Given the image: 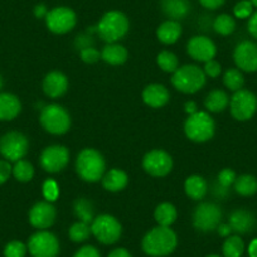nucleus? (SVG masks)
Wrapping results in <instances>:
<instances>
[{
    "instance_id": "38",
    "label": "nucleus",
    "mask_w": 257,
    "mask_h": 257,
    "mask_svg": "<svg viewBox=\"0 0 257 257\" xmlns=\"http://www.w3.org/2000/svg\"><path fill=\"white\" fill-rule=\"evenodd\" d=\"M42 193L47 202H54L59 197V187L54 179H47L42 187Z\"/></svg>"
},
{
    "instance_id": "44",
    "label": "nucleus",
    "mask_w": 257,
    "mask_h": 257,
    "mask_svg": "<svg viewBox=\"0 0 257 257\" xmlns=\"http://www.w3.org/2000/svg\"><path fill=\"white\" fill-rule=\"evenodd\" d=\"M12 170L13 167L11 165V162L6 159L0 160V184H4L11 178Z\"/></svg>"
},
{
    "instance_id": "9",
    "label": "nucleus",
    "mask_w": 257,
    "mask_h": 257,
    "mask_svg": "<svg viewBox=\"0 0 257 257\" xmlns=\"http://www.w3.org/2000/svg\"><path fill=\"white\" fill-rule=\"evenodd\" d=\"M222 221L219 206L212 202H203L196 207L193 213V226L201 232H212L218 228Z\"/></svg>"
},
{
    "instance_id": "37",
    "label": "nucleus",
    "mask_w": 257,
    "mask_h": 257,
    "mask_svg": "<svg viewBox=\"0 0 257 257\" xmlns=\"http://www.w3.org/2000/svg\"><path fill=\"white\" fill-rule=\"evenodd\" d=\"M27 244L21 241H11L6 244L3 249L4 257H26Z\"/></svg>"
},
{
    "instance_id": "1",
    "label": "nucleus",
    "mask_w": 257,
    "mask_h": 257,
    "mask_svg": "<svg viewBox=\"0 0 257 257\" xmlns=\"http://www.w3.org/2000/svg\"><path fill=\"white\" fill-rule=\"evenodd\" d=\"M178 237L170 227L158 226L150 229L142 241V248L150 257H165L174 252Z\"/></svg>"
},
{
    "instance_id": "35",
    "label": "nucleus",
    "mask_w": 257,
    "mask_h": 257,
    "mask_svg": "<svg viewBox=\"0 0 257 257\" xmlns=\"http://www.w3.org/2000/svg\"><path fill=\"white\" fill-rule=\"evenodd\" d=\"M157 63L164 72L174 73L179 68V61L174 53L169 51H163L158 54Z\"/></svg>"
},
{
    "instance_id": "14",
    "label": "nucleus",
    "mask_w": 257,
    "mask_h": 257,
    "mask_svg": "<svg viewBox=\"0 0 257 257\" xmlns=\"http://www.w3.org/2000/svg\"><path fill=\"white\" fill-rule=\"evenodd\" d=\"M70 160V152L63 145H51L42 152L41 167L48 173H58L66 168Z\"/></svg>"
},
{
    "instance_id": "22",
    "label": "nucleus",
    "mask_w": 257,
    "mask_h": 257,
    "mask_svg": "<svg viewBox=\"0 0 257 257\" xmlns=\"http://www.w3.org/2000/svg\"><path fill=\"white\" fill-rule=\"evenodd\" d=\"M160 7L163 13L172 21H180L190 12L189 0H162Z\"/></svg>"
},
{
    "instance_id": "3",
    "label": "nucleus",
    "mask_w": 257,
    "mask_h": 257,
    "mask_svg": "<svg viewBox=\"0 0 257 257\" xmlns=\"http://www.w3.org/2000/svg\"><path fill=\"white\" fill-rule=\"evenodd\" d=\"M128 19L122 12L110 11L102 16L98 24L96 26V32L100 38L107 43H116L127 34Z\"/></svg>"
},
{
    "instance_id": "4",
    "label": "nucleus",
    "mask_w": 257,
    "mask_h": 257,
    "mask_svg": "<svg viewBox=\"0 0 257 257\" xmlns=\"http://www.w3.org/2000/svg\"><path fill=\"white\" fill-rule=\"evenodd\" d=\"M207 76L202 68H199L196 64H185L183 67H179L172 77V85L175 90L179 92L196 93L201 91L206 85Z\"/></svg>"
},
{
    "instance_id": "20",
    "label": "nucleus",
    "mask_w": 257,
    "mask_h": 257,
    "mask_svg": "<svg viewBox=\"0 0 257 257\" xmlns=\"http://www.w3.org/2000/svg\"><path fill=\"white\" fill-rule=\"evenodd\" d=\"M169 91L165 86L159 85V83L148 85L143 91V101L145 105L153 108L164 107L169 102Z\"/></svg>"
},
{
    "instance_id": "15",
    "label": "nucleus",
    "mask_w": 257,
    "mask_h": 257,
    "mask_svg": "<svg viewBox=\"0 0 257 257\" xmlns=\"http://www.w3.org/2000/svg\"><path fill=\"white\" fill-rule=\"evenodd\" d=\"M237 68L244 72L257 71V44L252 41H243L237 44L233 52Z\"/></svg>"
},
{
    "instance_id": "48",
    "label": "nucleus",
    "mask_w": 257,
    "mask_h": 257,
    "mask_svg": "<svg viewBox=\"0 0 257 257\" xmlns=\"http://www.w3.org/2000/svg\"><path fill=\"white\" fill-rule=\"evenodd\" d=\"M217 231H218L219 236L226 237V238L227 237L231 236V233H232V228L229 227L228 223H221L218 226V228H217Z\"/></svg>"
},
{
    "instance_id": "24",
    "label": "nucleus",
    "mask_w": 257,
    "mask_h": 257,
    "mask_svg": "<svg viewBox=\"0 0 257 257\" xmlns=\"http://www.w3.org/2000/svg\"><path fill=\"white\" fill-rule=\"evenodd\" d=\"M182 36V26L178 21H165L157 29V37L162 43L174 44Z\"/></svg>"
},
{
    "instance_id": "46",
    "label": "nucleus",
    "mask_w": 257,
    "mask_h": 257,
    "mask_svg": "<svg viewBox=\"0 0 257 257\" xmlns=\"http://www.w3.org/2000/svg\"><path fill=\"white\" fill-rule=\"evenodd\" d=\"M226 0H199V3L202 4V7L207 9H211V11H214V9H218L219 7H222L224 4Z\"/></svg>"
},
{
    "instance_id": "47",
    "label": "nucleus",
    "mask_w": 257,
    "mask_h": 257,
    "mask_svg": "<svg viewBox=\"0 0 257 257\" xmlns=\"http://www.w3.org/2000/svg\"><path fill=\"white\" fill-rule=\"evenodd\" d=\"M248 32L253 38L257 39V12H253L248 21Z\"/></svg>"
},
{
    "instance_id": "27",
    "label": "nucleus",
    "mask_w": 257,
    "mask_h": 257,
    "mask_svg": "<svg viewBox=\"0 0 257 257\" xmlns=\"http://www.w3.org/2000/svg\"><path fill=\"white\" fill-rule=\"evenodd\" d=\"M229 105V97L224 91L213 90L207 95L204 106L209 112H222Z\"/></svg>"
},
{
    "instance_id": "28",
    "label": "nucleus",
    "mask_w": 257,
    "mask_h": 257,
    "mask_svg": "<svg viewBox=\"0 0 257 257\" xmlns=\"http://www.w3.org/2000/svg\"><path fill=\"white\" fill-rule=\"evenodd\" d=\"M177 208L172 203H168V202L159 204L154 212L155 221H157L158 226L162 227L172 226L175 222V219H177Z\"/></svg>"
},
{
    "instance_id": "26",
    "label": "nucleus",
    "mask_w": 257,
    "mask_h": 257,
    "mask_svg": "<svg viewBox=\"0 0 257 257\" xmlns=\"http://www.w3.org/2000/svg\"><path fill=\"white\" fill-rule=\"evenodd\" d=\"M127 49L118 43H107L101 52V58L111 66H120L127 61Z\"/></svg>"
},
{
    "instance_id": "36",
    "label": "nucleus",
    "mask_w": 257,
    "mask_h": 257,
    "mask_svg": "<svg viewBox=\"0 0 257 257\" xmlns=\"http://www.w3.org/2000/svg\"><path fill=\"white\" fill-rule=\"evenodd\" d=\"M91 234H92V232H91V226L82 221H78L76 222V223H73L72 226H71L70 231H68V236H70L71 241L76 242V243L85 242L86 239L90 238Z\"/></svg>"
},
{
    "instance_id": "7",
    "label": "nucleus",
    "mask_w": 257,
    "mask_h": 257,
    "mask_svg": "<svg viewBox=\"0 0 257 257\" xmlns=\"http://www.w3.org/2000/svg\"><path fill=\"white\" fill-rule=\"evenodd\" d=\"M91 232L102 244H113L121 238L122 226L113 216L101 214L95 217L91 223Z\"/></svg>"
},
{
    "instance_id": "21",
    "label": "nucleus",
    "mask_w": 257,
    "mask_h": 257,
    "mask_svg": "<svg viewBox=\"0 0 257 257\" xmlns=\"http://www.w3.org/2000/svg\"><path fill=\"white\" fill-rule=\"evenodd\" d=\"M22 103L16 95L0 92V121H12L21 113Z\"/></svg>"
},
{
    "instance_id": "18",
    "label": "nucleus",
    "mask_w": 257,
    "mask_h": 257,
    "mask_svg": "<svg viewBox=\"0 0 257 257\" xmlns=\"http://www.w3.org/2000/svg\"><path fill=\"white\" fill-rule=\"evenodd\" d=\"M68 90V78L59 71H52L44 77L43 91L48 97L58 98Z\"/></svg>"
},
{
    "instance_id": "16",
    "label": "nucleus",
    "mask_w": 257,
    "mask_h": 257,
    "mask_svg": "<svg viewBox=\"0 0 257 257\" xmlns=\"http://www.w3.org/2000/svg\"><path fill=\"white\" fill-rule=\"evenodd\" d=\"M57 211L51 202H38L31 208L28 214L29 223L37 229H47L53 226Z\"/></svg>"
},
{
    "instance_id": "42",
    "label": "nucleus",
    "mask_w": 257,
    "mask_h": 257,
    "mask_svg": "<svg viewBox=\"0 0 257 257\" xmlns=\"http://www.w3.org/2000/svg\"><path fill=\"white\" fill-rule=\"evenodd\" d=\"M203 71H204V73H206V76H208V77L217 78L219 75H221L222 67L218 62L214 61V59H211V61H208L204 63Z\"/></svg>"
},
{
    "instance_id": "51",
    "label": "nucleus",
    "mask_w": 257,
    "mask_h": 257,
    "mask_svg": "<svg viewBox=\"0 0 257 257\" xmlns=\"http://www.w3.org/2000/svg\"><path fill=\"white\" fill-rule=\"evenodd\" d=\"M248 256L249 257H257V238L252 239L251 243H249Z\"/></svg>"
},
{
    "instance_id": "39",
    "label": "nucleus",
    "mask_w": 257,
    "mask_h": 257,
    "mask_svg": "<svg viewBox=\"0 0 257 257\" xmlns=\"http://www.w3.org/2000/svg\"><path fill=\"white\" fill-rule=\"evenodd\" d=\"M233 13L239 19L249 18L253 14V4L251 3V0H241L234 6Z\"/></svg>"
},
{
    "instance_id": "53",
    "label": "nucleus",
    "mask_w": 257,
    "mask_h": 257,
    "mask_svg": "<svg viewBox=\"0 0 257 257\" xmlns=\"http://www.w3.org/2000/svg\"><path fill=\"white\" fill-rule=\"evenodd\" d=\"M2 87H3V78L0 76V90H2Z\"/></svg>"
},
{
    "instance_id": "12",
    "label": "nucleus",
    "mask_w": 257,
    "mask_h": 257,
    "mask_svg": "<svg viewBox=\"0 0 257 257\" xmlns=\"http://www.w3.org/2000/svg\"><path fill=\"white\" fill-rule=\"evenodd\" d=\"M77 23L76 13L68 7H56L46 16L47 28L56 34H66L72 31Z\"/></svg>"
},
{
    "instance_id": "19",
    "label": "nucleus",
    "mask_w": 257,
    "mask_h": 257,
    "mask_svg": "<svg viewBox=\"0 0 257 257\" xmlns=\"http://www.w3.org/2000/svg\"><path fill=\"white\" fill-rule=\"evenodd\" d=\"M232 232L237 234H247L253 231L256 226V218L253 213L247 209H236L231 213L228 221Z\"/></svg>"
},
{
    "instance_id": "33",
    "label": "nucleus",
    "mask_w": 257,
    "mask_h": 257,
    "mask_svg": "<svg viewBox=\"0 0 257 257\" xmlns=\"http://www.w3.org/2000/svg\"><path fill=\"white\" fill-rule=\"evenodd\" d=\"M223 83L229 91L237 92V91L243 88V73H242V71L238 70V68H229V70L226 71V73H224L223 76Z\"/></svg>"
},
{
    "instance_id": "55",
    "label": "nucleus",
    "mask_w": 257,
    "mask_h": 257,
    "mask_svg": "<svg viewBox=\"0 0 257 257\" xmlns=\"http://www.w3.org/2000/svg\"><path fill=\"white\" fill-rule=\"evenodd\" d=\"M207 257H221V256H218V254H209V256Z\"/></svg>"
},
{
    "instance_id": "41",
    "label": "nucleus",
    "mask_w": 257,
    "mask_h": 257,
    "mask_svg": "<svg viewBox=\"0 0 257 257\" xmlns=\"http://www.w3.org/2000/svg\"><path fill=\"white\" fill-rule=\"evenodd\" d=\"M80 54H81V59H82L85 63H88V64L96 63V62L101 58V53L97 51V49L93 48V47L82 49V51H80Z\"/></svg>"
},
{
    "instance_id": "8",
    "label": "nucleus",
    "mask_w": 257,
    "mask_h": 257,
    "mask_svg": "<svg viewBox=\"0 0 257 257\" xmlns=\"http://www.w3.org/2000/svg\"><path fill=\"white\" fill-rule=\"evenodd\" d=\"M29 142L19 132H8L0 138V154L8 162H18L28 153Z\"/></svg>"
},
{
    "instance_id": "23",
    "label": "nucleus",
    "mask_w": 257,
    "mask_h": 257,
    "mask_svg": "<svg viewBox=\"0 0 257 257\" xmlns=\"http://www.w3.org/2000/svg\"><path fill=\"white\" fill-rule=\"evenodd\" d=\"M185 194L193 201H201L208 192V183L201 175H190L184 182Z\"/></svg>"
},
{
    "instance_id": "30",
    "label": "nucleus",
    "mask_w": 257,
    "mask_h": 257,
    "mask_svg": "<svg viewBox=\"0 0 257 257\" xmlns=\"http://www.w3.org/2000/svg\"><path fill=\"white\" fill-rule=\"evenodd\" d=\"M73 212L76 217L80 221L86 222V223H92L95 219V208H93L92 202L88 201L87 198H78L73 203Z\"/></svg>"
},
{
    "instance_id": "31",
    "label": "nucleus",
    "mask_w": 257,
    "mask_h": 257,
    "mask_svg": "<svg viewBox=\"0 0 257 257\" xmlns=\"http://www.w3.org/2000/svg\"><path fill=\"white\" fill-rule=\"evenodd\" d=\"M224 257H242L244 252V242L238 234L227 237L222 247Z\"/></svg>"
},
{
    "instance_id": "40",
    "label": "nucleus",
    "mask_w": 257,
    "mask_h": 257,
    "mask_svg": "<svg viewBox=\"0 0 257 257\" xmlns=\"http://www.w3.org/2000/svg\"><path fill=\"white\" fill-rule=\"evenodd\" d=\"M236 178L237 175L233 170L229 169V168H224L219 172L218 177H217V184L221 185L222 188L229 189V187L233 185L234 182H236Z\"/></svg>"
},
{
    "instance_id": "10",
    "label": "nucleus",
    "mask_w": 257,
    "mask_h": 257,
    "mask_svg": "<svg viewBox=\"0 0 257 257\" xmlns=\"http://www.w3.org/2000/svg\"><path fill=\"white\" fill-rule=\"evenodd\" d=\"M231 115L237 121L251 120L257 112V96L248 90H239L229 100Z\"/></svg>"
},
{
    "instance_id": "34",
    "label": "nucleus",
    "mask_w": 257,
    "mask_h": 257,
    "mask_svg": "<svg viewBox=\"0 0 257 257\" xmlns=\"http://www.w3.org/2000/svg\"><path fill=\"white\" fill-rule=\"evenodd\" d=\"M213 29L221 36H229L236 29V21L229 14H219L214 19Z\"/></svg>"
},
{
    "instance_id": "25",
    "label": "nucleus",
    "mask_w": 257,
    "mask_h": 257,
    "mask_svg": "<svg viewBox=\"0 0 257 257\" xmlns=\"http://www.w3.org/2000/svg\"><path fill=\"white\" fill-rule=\"evenodd\" d=\"M101 180H102V185L106 190H108V192H120V190L125 189L126 185H127L128 177L123 170L113 168V169L105 173Z\"/></svg>"
},
{
    "instance_id": "49",
    "label": "nucleus",
    "mask_w": 257,
    "mask_h": 257,
    "mask_svg": "<svg viewBox=\"0 0 257 257\" xmlns=\"http://www.w3.org/2000/svg\"><path fill=\"white\" fill-rule=\"evenodd\" d=\"M108 257H132V254L126 248H115L110 252Z\"/></svg>"
},
{
    "instance_id": "5",
    "label": "nucleus",
    "mask_w": 257,
    "mask_h": 257,
    "mask_svg": "<svg viewBox=\"0 0 257 257\" xmlns=\"http://www.w3.org/2000/svg\"><path fill=\"white\" fill-rule=\"evenodd\" d=\"M216 123L208 112L197 111L188 116L184 122V133L188 139L196 143L208 142L213 138Z\"/></svg>"
},
{
    "instance_id": "54",
    "label": "nucleus",
    "mask_w": 257,
    "mask_h": 257,
    "mask_svg": "<svg viewBox=\"0 0 257 257\" xmlns=\"http://www.w3.org/2000/svg\"><path fill=\"white\" fill-rule=\"evenodd\" d=\"M251 3L253 4V7H257V0H251Z\"/></svg>"
},
{
    "instance_id": "52",
    "label": "nucleus",
    "mask_w": 257,
    "mask_h": 257,
    "mask_svg": "<svg viewBox=\"0 0 257 257\" xmlns=\"http://www.w3.org/2000/svg\"><path fill=\"white\" fill-rule=\"evenodd\" d=\"M184 108H185V112L189 113V115L197 112V105H196V102H193V101H189V102L185 103Z\"/></svg>"
},
{
    "instance_id": "32",
    "label": "nucleus",
    "mask_w": 257,
    "mask_h": 257,
    "mask_svg": "<svg viewBox=\"0 0 257 257\" xmlns=\"http://www.w3.org/2000/svg\"><path fill=\"white\" fill-rule=\"evenodd\" d=\"M12 174L16 178L18 182L27 183L29 180L33 179L34 177V168L28 160L21 159L18 162L14 163L13 170H12Z\"/></svg>"
},
{
    "instance_id": "11",
    "label": "nucleus",
    "mask_w": 257,
    "mask_h": 257,
    "mask_svg": "<svg viewBox=\"0 0 257 257\" xmlns=\"http://www.w3.org/2000/svg\"><path fill=\"white\" fill-rule=\"evenodd\" d=\"M27 248L32 257H57L59 253V242L52 232L42 229L29 237Z\"/></svg>"
},
{
    "instance_id": "17",
    "label": "nucleus",
    "mask_w": 257,
    "mask_h": 257,
    "mask_svg": "<svg viewBox=\"0 0 257 257\" xmlns=\"http://www.w3.org/2000/svg\"><path fill=\"white\" fill-rule=\"evenodd\" d=\"M187 52L193 59L198 62H208L216 57L217 48L212 39L204 36H194L187 44Z\"/></svg>"
},
{
    "instance_id": "45",
    "label": "nucleus",
    "mask_w": 257,
    "mask_h": 257,
    "mask_svg": "<svg viewBox=\"0 0 257 257\" xmlns=\"http://www.w3.org/2000/svg\"><path fill=\"white\" fill-rule=\"evenodd\" d=\"M73 257H101V254L96 247L87 244V246L81 247Z\"/></svg>"
},
{
    "instance_id": "13",
    "label": "nucleus",
    "mask_w": 257,
    "mask_h": 257,
    "mask_svg": "<svg viewBox=\"0 0 257 257\" xmlns=\"http://www.w3.org/2000/svg\"><path fill=\"white\" fill-rule=\"evenodd\" d=\"M143 168L152 177H165L172 172L173 159L165 150H150L143 158Z\"/></svg>"
},
{
    "instance_id": "29",
    "label": "nucleus",
    "mask_w": 257,
    "mask_h": 257,
    "mask_svg": "<svg viewBox=\"0 0 257 257\" xmlns=\"http://www.w3.org/2000/svg\"><path fill=\"white\" fill-rule=\"evenodd\" d=\"M234 190L239 196L251 197L257 193V178L251 174H243L236 178Z\"/></svg>"
},
{
    "instance_id": "2",
    "label": "nucleus",
    "mask_w": 257,
    "mask_h": 257,
    "mask_svg": "<svg viewBox=\"0 0 257 257\" xmlns=\"http://www.w3.org/2000/svg\"><path fill=\"white\" fill-rule=\"evenodd\" d=\"M106 162L102 154L93 148L81 150L76 159V170L81 179L88 183H95L105 175Z\"/></svg>"
},
{
    "instance_id": "43",
    "label": "nucleus",
    "mask_w": 257,
    "mask_h": 257,
    "mask_svg": "<svg viewBox=\"0 0 257 257\" xmlns=\"http://www.w3.org/2000/svg\"><path fill=\"white\" fill-rule=\"evenodd\" d=\"M75 47L78 51H82L85 48H90L93 47V39L91 34L88 33H81L76 37L75 39Z\"/></svg>"
},
{
    "instance_id": "50",
    "label": "nucleus",
    "mask_w": 257,
    "mask_h": 257,
    "mask_svg": "<svg viewBox=\"0 0 257 257\" xmlns=\"http://www.w3.org/2000/svg\"><path fill=\"white\" fill-rule=\"evenodd\" d=\"M47 13H48V11H47L44 4H38V6L34 8V16H36L37 18H46Z\"/></svg>"
},
{
    "instance_id": "6",
    "label": "nucleus",
    "mask_w": 257,
    "mask_h": 257,
    "mask_svg": "<svg viewBox=\"0 0 257 257\" xmlns=\"http://www.w3.org/2000/svg\"><path fill=\"white\" fill-rule=\"evenodd\" d=\"M39 122L42 127L49 134L62 135L67 133L71 127V116L66 108L62 106L52 103L44 106L41 111Z\"/></svg>"
}]
</instances>
